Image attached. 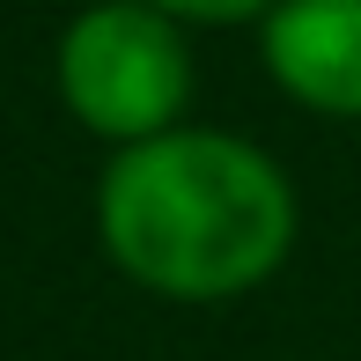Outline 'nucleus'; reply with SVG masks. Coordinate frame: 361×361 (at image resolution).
Here are the masks:
<instances>
[{
	"label": "nucleus",
	"instance_id": "7ed1b4c3",
	"mask_svg": "<svg viewBox=\"0 0 361 361\" xmlns=\"http://www.w3.org/2000/svg\"><path fill=\"white\" fill-rule=\"evenodd\" d=\"M266 59L302 104L361 111V0H288L266 30Z\"/></svg>",
	"mask_w": 361,
	"mask_h": 361
},
{
	"label": "nucleus",
	"instance_id": "f257e3e1",
	"mask_svg": "<svg viewBox=\"0 0 361 361\" xmlns=\"http://www.w3.org/2000/svg\"><path fill=\"white\" fill-rule=\"evenodd\" d=\"M295 200L258 147L228 133H162L104 177V243L162 295H236L281 266Z\"/></svg>",
	"mask_w": 361,
	"mask_h": 361
},
{
	"label": "nucleus",
	"instance_id": "f03ea898",
	"mask_svg": "<svg viewBox=\"0 0 361 361\" xmlns=\"http://www.w3.org/2000/svg\"><path fill=\"white\" fill-rule=\"evenodd\" d=\"M67 104L96 133L118 140H162V126L185 104V44L155 8H89L59 44Z\"/></svg>",
	"mask_w": 361,
	"mask_h": 361
},
{
	"label": "nucleus",
	"instance_id": "20e7f679",
	"mask_svg": "<svg viewBox=\"0 0 361 361\" xmlns=\"http://www.w3.org/2000/svg\"><path fill=\"white\" fill-rule=\"evenodd\" d=\"M155 8L200 15V23H228V15H251V8H266V0H155Z\"/></svg>",
	"mask_w": 361,
	"mask_h": 361
}]
</instances>
